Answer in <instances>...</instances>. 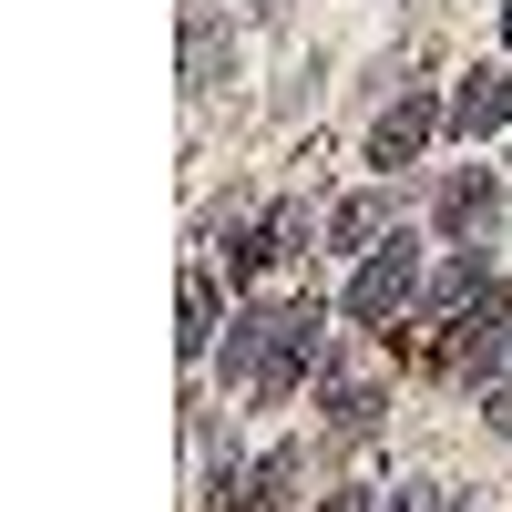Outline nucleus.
I'll list each match as a JSON object with an SVG mask.
<instances>
[{
    "label": "nucleus",
    "instance_id": "1",
    "mask_svg": "<svg viewBox=\"0 0 512 512\" xmlns=\"http://www.w3.org/2000/svg\"><path fill=\"white\" fill-rule=\"evenodd\" d=\"M318 359H328V308L318 297H277V308H246L226 328V390H246V400H287Z\"/></svg>",
    "mask_w": 512,
    "mask_h": 512
},
{
    "label": "nucleus",
    "instance_id": "2",
    "mask_svg": "<svg viewBox=\"0 0 512 512\" xmlns=\"http://www.w3.org/2000/svg\"><path fill=\"white\" fill-rule=\"evenodd\" d=\"M410 308H420V246L390 236V246L359 256V277H349V318H359V328H390V318H410Z\"/></svg>",
    "mask_w": 512,
    "mask_h": 512
},
{
    "label": "nucleus",
    "instance_id": "3",
    "mask_svg": "<svg viewBox=\"0 0 512 512\" xmlns=\"http://www.w3.org/2000/svg\"><path fill=\"white\" fill-rule=\"evenodd\" d=\"M441 123H451V103H431V93H400L390 113H379V123H369V164H410L420 144H431V134H441Z\"/></svg>",
    "mask_w": 512,
    "mask_h": 512
},
{
    "label": "nucleus",
    "instance_id": "4",
    "mask_svg": "<svg viewBox=\"0 0 512 512\" xmlns=\"http://www.w3.org/2000/svg\"><path fill=\"white\" fill-rule=\"evenodd\" d=\"M502 123H512V62H482V72L451 93V134L482 144V134H502Z\"/></svg>",
    "mask_w": 512,
    "mask_h": 512
},
{
    "label": "nucleus",
    "instance_id": "5",
    "mask_svg": "<svg viewBox=\"0 0 512 512\" xmlns=\"http://www.w3.org/2000/svg\"><path fill=\"white\" fill-rule=\"evenodd\" d=\"M472 308H492V267H482L472 246H461V267H451V277H431V287H420V328H461V318H472Z\"/></svg>",
    "mask_w": 512,
    "mask_h": 512
},
{
    "label": "nucleus",
    "instance_id": "6",
    "mask_svg": "<svg viewBox=\"0 0 512 512\" xmlns=\"http://www.w3.org/2000/svg\"><path fill=\"white\" fill-rule=\"evenodd\" d=\"M451 379H472V390L512 379V308H492L482 328H461V338H451Z\"/></svg>",
    "mask_w": 512,
    "mask_h": 512
},
{
    "label": "nucleus",
    "instance_id": "7",
    "mask_svg": "<svg viewBox=\"0 0 512 512\" xmlns=\"http://www.w3.org/2000/svg\"><path fill=\"white\" fill-rule=\"evenodd\" d=\"M379 236H390V185H369V195H349L328 216V246H349V256H369Z\"/></svg>",
    "mask_w": 512,
    "mask_h": 512
},
{
    "label": "nucleus",
    "instance_id": "8",
    "mask_svg": "<svg viewBox=\"0 0 512 512\" xmlns=\"http://www.w3.org/2000/svg\"><path fill=\"white\" fill-rule=\"evenodd\" d=\"M226 72V41H216V11H185V93H216Z\"/></svg>",
    "mask_w": 512,
    "mask_h": 512
},
{
    "label": "nucleus",
    "instance_id": "9",
    "mask_svg": "<svg viewBox=\"0 0 512 512\" xmlns=\"http://www.w3.org/2000/svg\"><path fill=\"white\" fill-rule=\"evenodd\" d=\"M175 349L185 359L216 349V277H205V267H185V328H175Z\"/></svg>",
    "mask_w": 512,
    "mask_h": 512
},
{
    "label": "nucleus",
    "instance_id": "10",
    "mask_svg": "<svg viewBox=\"0 0 512 512\" xmlns=\"http://www.w3.org/2000/svg\"><path fill=\"white\" fill-rule=\"evenodd\" d=\"M287 482H297V441H277V451L236 482V512H277V492H287Z\"/></svg>",
    "mask_w": 512,
    "mask_h": 512
},
{
    "label": "nucleus",
    "instance_id": "11",
    "mask_svg": "<svg viewBox=\"0 0 512 512\" xmlns=\"http://www.w3.org/2000/svg\"><path fill=\"white\" fill-rule=\"evenodd\" d=\"M441 226H451V236H482V226H492V185H482V175H451V185H441Z\"/></svg>",
    "mask_w": 512,
    "mask_h": 512
},
{
    "label": "nucleus",
    "instance_id": "12",
    "mask_svg": "<svg viewBox=\"0 0 512 512\" xmlns=\"http://www.w3.org/2000/svg\"><path fill=\"white\" fill-rule=\"evenodd\" d=\"M390 512H461L441 482H410V492H390Z\"/></svg>",
    "mask_w": 512,
    "mask_h": 512
},
{
    "label": "nucleus",
    "instance_id": "13",
    "mask_svg": "<svg viewBox=\"0 0 512 512\" xmlns=\"http://www.w3.org/2000/svg\"><path fill=\"white\" fill-rule=\"evenodd\" d=\"M482 420H492V431L512 441V379H492V390H482Z\"/></svg>",
    "mask_w": 512,
    "mask_h": 512
},
{
    "label": "nucleus",
    "instance_id": "14",
    "mask_svg": "<svg viewBox=\"0 0 512 512\" xmlns=\"http://www.w3.org/2000/svg\"><path fill=\"white\" fill-rule=\"evenodd\" d=\"M318 512H369V492H328V502H318Z\"/></svg>",
    "mask_w": 512,
    "mask_h": 512
},
{
    "label": "nucleus",
    "instance_id": "15",
    "mask_svg": "<svg viewBox=\"0 0 512 512\" xmlns=\"http://www.w3.org/2000/svg\"><path fill=\"white\" fill-rule=\"evenodd\" d=\"M502 41H512V11H502Z\"/></svg>",
    "mask_w": 512,
    "mask_h": 512
}]
</instances>
